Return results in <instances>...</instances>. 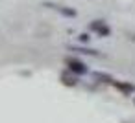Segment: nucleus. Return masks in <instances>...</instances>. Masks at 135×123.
Listing matches in <instances>:
<instances>
[{
  "label": "nucleus",
  "mask_w": 135,
  "mask_h": 123,
  "mask_svg": "<svg viewBox=\"0 0 135 123\" xmlns=\"http://www.w3.org/2000/svg\"><path fill=\"white\" fill-rule=\"evenodd\" d=\"M115 86L120 88V90H124V92H133V90H135L133 85H124V83H115Z\"/></svg>",
  "instance_id": "nucleus-2"
},
{
  "label": "nucleus",
  "mask_w": 135,
  "mask_h": 123,
  "mask_svg": "<svg viewBox=\"0 0 135 123\" xmlns=\"http://www.w3.org/2000/svg\"><path fill=\"white\" fill-rule=\"evenodd\" d=\"M69 68H70L72 72H78V74H85V72H87V68H85L81 63H78V61H69Z\"/></svg>",
  "instance_id": "nucleus-1"
}]
</instances>
